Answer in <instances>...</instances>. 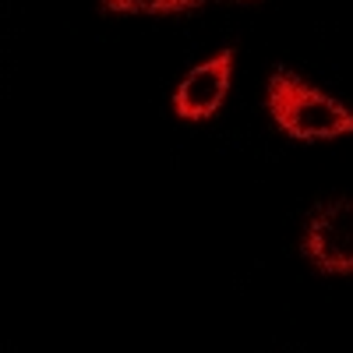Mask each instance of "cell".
I'll return each mask as SVG.
<instances>
[{"label":"cell","instance_id":"1","mask_svg":"<svg viewBox=\"0 0 353 353\" xmlns=\"http://www.w3.org/2000/svg\"><path fill=\"white\" fill-rule=\"evenodd\" d=\"M265 103H269L276 128L290 134L293 141H329L339 134H353V113L329 92L311 88L286 64L272 68Z\"/></svg>","mask_w":353,"mask_h":353},{"label":"cell","instance_id":"2","mask_svg":"<svg viewBox=\"0 0 353 353\" xmlns=\"http://www.w3.org/2000/svg\"><path fill=\"white\" fill-rule=\"evenodd\" d=\"M301 254L325 276H353V198L318 205L304 226Z\"/></svg>","mask_w":353,"mask_h":353},{"label":"cell","instance_id":"3","mask_svg":"<svg viewBox=\"0 0 353 353\" xmlns=\"http://www.w3.org/2000/svg\"><path fill=\"white\" fill-rule=\"evenodd\" d=\"M230 74H233V50L226 46L184 74V81L173 92V113L181 121H209V117H216L230 92Z\"/></svg>","mask_w":353,"mask_h":353},{"label":"cell","instance_id":"4","mask_svg":"<svg viewBox=\"0 0 353 353\" xmlns=\"http://www.w3.org/2000/svg\"><path fill=\"white\" fill-rule=\"evenodd\" d=\"M205 0H99L110 14H184L201 8Z\"/></svg>","mask_w":353,"mask_h":353}]
</instances>
